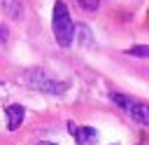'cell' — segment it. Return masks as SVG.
Returning <instances> with one entry per match:
<instances>
[{"label":"cell","mask_w":149,"mask_h":145,"mask_svg":"<svg viewBox=\"0 0 149 145\" xmlns=\"http://www.w3.org/2000/svg\"><path fill=\"white\" fill-rule=\"evenodd\" d=\"M74 35H77V37H79V42H81V44H86V47L93 42V40H91V28H88V26H84V23H79V26L74 28Z\"/></svg>","instance_id":"obj_7"},{"label":"cell","mask_w":149,"mask_h":145,"mask_svg":"<svg viewBox=\"0 0 149 145\" xmlns=\"http://www.w3.org/2000/svg\"><path fill=\"white\" fill-rule=\"evenodd\" d=\"M70 131L74 133V138H77L79 145H93L95 143V129L93 126H79V129H74V124H70Z\"/></svg>","instance_id":"obj_5"},{"label":"cell","mask_w":149,"mask_h":145,"mask_svg":"<svg viewBox=\"0 0 149 145\" xmlns=\"http://www.w3.org/2000/svg\"><path fill=\"white\" fill-rule=\"evenodd\" d=\"M81 9H88V12H95L100 7V0H74Z\"/></svg>","instance_id":"obj_9"},{"label":"cell","mask_w":149,"mask_h":145,"mask_svg":"<svg viewBox=\"0 0 149 145\" xmlns=\"http://www.w3.org/2000/svg\"><path fill=\"white\" fill-rule=\"evenodd\" d=\"M7 40V30H5V26L0 23V42H5Z\"/></svg>","instance_id":"obj_10"},{"label":"cell","mask_w":149,"mask_h":145,"mask_svg":"<svg viewBox=\"0 0 149 145\" xmlns=\"http://www.w3.org/2000/svg\"><path fill=\"white\" fill-rule=\"evenodd\" d=\"M0 7L5 14H9L14 21L23 19V2L21 0H0Z\"/></svg>","instance_id":"obj_6"},{"label":"cell","mask_w":149,"mask_h":145,"mask_svg":"<svg viewBox=\"0 0 149 145\" xmlns=\"http://www.w3.org/2000/svg\"><path fill=\"white\" fill-rule=\"evenodd\" d=\"M128 54H130V56H135V58H149V44L130 47V49H128Z\"/></svg>","instance_id":"obj_8"},{"label":"cell","mask_w":149,"mask_h":145,"mask_svg":"<svg viewBox=\"0 0 149 145\" xmlns=\"http://www.w3.org/2000/svg\"><path fill=\"white\" fill-rule=\"evenodd\" d=\"M28 84H30L33 89H37V91L56 94V96H61V94H65V91H68V84L49 80V77H47V72H44V70H40V68H35V70H30V72H28Z\"/></svg>","instance_id":"obj_2"},{"label":"cell","mask_w":149,"mask_h":145,"mask_svg":"<svg viewBox=\"0 0 149 145\" xmlns=\"http://www.w3.org/2000/svg\"><path fill=\"white\" fill-rule=\"evenodd\" d=\"M37 145H56V143H47V140H42V143H37Z\"/></svg>","instance_id":"obj_11"},{"label":"cell","mask_w":149,"mask_h":145,"mask_svg":"<svg viewBox=\"0 0 149 145\" xmlns=\"http://www.w3.org/2000/svg\"><path fill=\"white\" fill-rule=\"evenodd\" d=\"M54 35H56V42L61 47H70L72 40H74V23H72V16H70V9L63 0H58L54 5Z\"/></svg>","instance_id":"obj_1"},{"label":"cell","mask_w":149,"mask_h":145,"mask_svg":"<svg viewBox=\"0 0 149 145\" xmlns=\"http://www.w3.org/2000/svg\"><path fill=\"white\" fill-rule=\"evenodd\" d=\"M126 112H128L135 122H140V124H149V105H147V103H137V101L130 98Z\"/></svg>","instance_id":"obj_4"},{"label":"cell","mask_w":149,"mask_h":145,"mask_svg":"<svg viewBox=\"0 0 149 145\" xmlns=\"http://www.w3.org/2000/svg\"><path fill=\"white\" fill-rule=\"evenodd\" d=\"M5 112H7V129H9V131H16V129L21 126L23 117H26V110H23V105H19V103H12V105H7V108H5Z\"/></svg>","instance_id":"obj_3"}]
</instances>
